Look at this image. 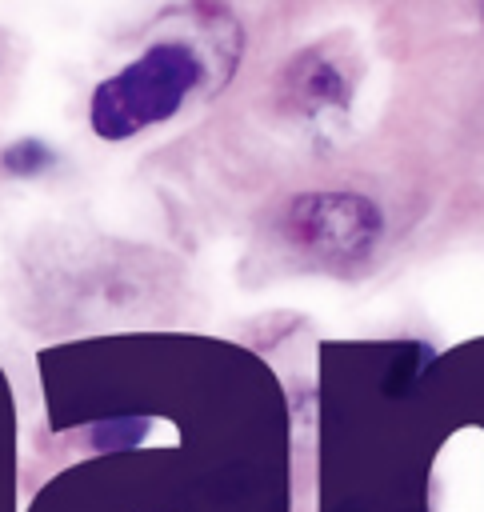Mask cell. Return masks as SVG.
<instances>
[{
    "instance_id": "obj_1",
    "label": "cell",
    "mask_w": 484,
    "mask_h": 512,
    "mask_svg": "<svg viewBox=\"0 0 484 512\" xmlns=\"http://www.w3.org/2000/svg\"><path fill=\"white\" fill-rule=\"evenodd\" d=\"M204 48L188 36L152 40L136 60L96 84L88 124L100 140H128L152 124L172 120L204 84Z\"/></svg>"
},
{
    "instance_id": "obj_2",
    "label": "cell",
    "mask_w": 484,
    "mask_h": 512,
    "mask_svg": "<svg viewBox=\"0 0 484 512\" xmlns=\"http://www.w3.org/2000/svg\"><path fill=\"white\" fill-rule=\"evenodd\" d=\"M280 236L320 264H360L384 236V212L352 188H312L284 204Z\"/></svg>"
},
{
    "instance_id": "obj_3",
    "label": "cell",
    "mask_w": 484,
    "mask_h": 512,
    "mask_svg": "<svg viewBox=\"0 0 484 512\" xmlns=\"http://www.w3.org/2000/svg\"><path fill=\"white\" fill-rule=\"evenodd\" d=\"M356 92V56L340 40H316L284 60L276 76V104L280 112L308 120V124H332L348 112Z\"/></svg>"
},
{
    "instance_id": "obj_4",
    "label": "cell",
    "mask_w": 484,
    "mask_h": 512,
    "mask_svg": "<svg viewBox=\"0 0 484 512\" xmlns=\"http://www.w3.org/2000/svg\"><path fill=\"white\" fill-rule=\"evenodd\" d=\"M52 164H56V152H52L40 136H20V140H12V144L0 152V168H4L8 176H20V180H32V176L48 172Z\"/></svg>"
},
{
    "instance_id": "obj_5",
    "label": "cell",
    "mask_w": 484,
    "mask_h": 512,
    "mask_svg": "<svg viewBox=\"0 0 484 512\" xmlns=\"http://www.w3.org/2000/svg\"><path fill=\"white\" fill-rule=\"evenodd\" d=\"M152 420L148 416H116V420H104V424H92L88 428V444L96 452H120V448H136L144 436H148Z\"/></svg>"
},
{
    "instance_id": "obj_6",
    "label": "cell",
    "mask_w": 484,
    "mask_h": 512,
    "mask_svg": "<svg viewBox=\"0 0 484 512\" xmlns=\"http://www.w3.org/2000/svg\"><path fill=\"white\" fill-rule=\"evenodd\" d=\"M480 20H484V8H480Z\"/></svg>"
}]
</instances>
